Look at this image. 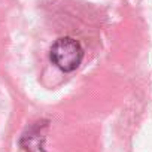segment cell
Returning <instances> with one entry per match:
<instances>
[{"instance_id":"6da1fadb","label":"cell","mask_w":152,"mask_h":152,"mask_svg":"<svg viewBox=\"0 0 152 152\" xmlns=\"http://www.w3.org/2000/svg\"><path fill=\"white\" fill-rule=\"evenodd\" d=\"M84 58V48L78 40L72 37H61L55 40L51 48V60L52 63L63 72L76 70Z\"/></svg>"},{"instance_id":"7a4b0ae2","label":"cell","mask_w":152,"mask_h":152,"mask_svg":"<svg viewBox=\"0 0 152 152\" xmlns=\"http://www.w3.org/2000/svg\"><path fill=\"white\" fill-rule=\"evenodd\" d=\"M40 128L42 125L39 127H34L28 134H26L23 137V148L27 151V152H45L43 146H42V142H43V134L40 133Z\"/></svg>"}]
</instances>
